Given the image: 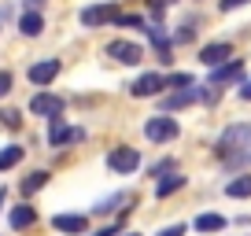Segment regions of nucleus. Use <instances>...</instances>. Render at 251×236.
Returning a JSON list of instances; mask_svg holds the SVG:
<instances>
[{
    "label": "nucleus",
    "instance_id": "nucleus-1",
    "mask_svg": "<svg viewBox=\"0 0 251 236\" xmlns=\"http://www.w3.org/2000/svg\"><path fill=\"white\" fill-rule=\"evenodd\" d=\"M177 133H181V126L166 115H155V118L144 122V137H148L151 144H170V141H177Z\"/></svg>",
    "mask_w": 251,
    "mask_h": 236
},
{
    "label": "nucleus",
    "instance_id": "nucleus-2",
    "mask_svg": "<svg viewBox=\"0 0 251 236\" xmlns=\"http://www.w3.org/2000/svg\"><path fill=\"white\" fill-rule=\"evenodd\" d=\"M248 144H251V122H236L218 137V155H233V151L248 148Z\"/></svg>",
    "mask_w": 251,
    "mask_h": 236
},
{
    "label": "nucleus",
    "instance_id": "nucleus-3",
    "mask_svg": "<svg viewBox=\"0 0 251 236\" xmlns=\"http://www.w3.org/2000/svg\"><path fill=\"white\" fill-rule=\"evenodd\" d=\"M107 55L115 59V63H122V67H137V63L144 59V48L133 45V41H111V45H107Z\"/></svg>",
    "mask_w": 251,
    "mask_h": 236
},
{
    "label": "nucleus",
    "instance_id": "nucleus-4",
    "mask_svg": "<svg viewBox=\"0 0 251 236\" xmlns=\"http://www.w3.org/2000/svg\"><path fill=\"white\" fill-rule=\"evenodd\" d=\"M85 137V129H71L63 118H52V126H48V144L52 148H67V144H78Z\"/></svg>",
    "mask_w": 251,
    "mask_h": 236
},
{
    "label": "nucleus",
    "instance_id": "nucleus-5",
    "mask_svg": "<svg viewBox=\"0 0 251 236\" xmlns=\"http://www.w3.org/2000/svg\"><path fill=\"white\" fill-rule=\"evenodd\" d=\"M107 166L115 173H133V170H141V151L137 148H115L107 155Z\"/></svg>",
    "mask_w": 251,
    "mask_h": 236
},
{
    "label": "nucleus",
    "instance_id": "nucleus-6",
    "mask_svg": "<svg viewBox=\"0 0 251 236\" xmlns=\"http://www.w3.org/2000/svg\"><path fill=\"white\" fill-rule=\"evenodd\" d=\"M118 11H115V4H89V8H81V26L85 30H96V26H103V23H111Z\"/></svg>",
    "mask_w": 251,
    "mask_h": 236
},
{
    "label": "nucleus",
    "instance_id": "nucleus-7",
    "mask_svg": "<svg viewBox=\"0 0 251 236\" xmlns=\"http://www.w3.org/2000/svg\"><path fill=\"white\" fill-rule=\"evenodd\" d=\"M226 59H233V45H229V41H211V45L200 48V63L203 67H218V63H226Z\"/></svg>",
    "mask_w": 251,
    "mask_h": 236
},
{
    "label": "nucleus",
    "instance_id": "nucleus-8",
    "mask_svg": "<svg viewBox=\"0 0 251 236\" xmlns=\"http://www.w3.org/2000/svg\"><path fill=\"white\" fill-rule=\"evenodd\" d=\"M163 89H166V78L155 74V71H148V74H141V78L129 85V93H133V96H159Z\"/></svg>",
    "mask_w": 251,
    "mask_h": 236
},
{
    "label": "nucleus",
    "instance_id": "nucleus-9",
    "mask_svg": "<svg viewBox=\"0 0 251 236\" xmlns=\"http://www.w3.org/2000/svg\"><path fill=\"white\" fill-rule=\"evenodd\" d=\"M30 111H33V115H41V118H59L63 115V100H59V96H52V93H37L30 100Z\"/></svg>",
    "mask_w": 251,
    "mask_h": 236
},
{
    "label": "nucleus",
    "instance_id": "nucleus-10",
    "mask_svg": "<svg viewBox=\"0 0 251 236\" xmlns=\"http://www.w3.org/2000/svg\"><path fill=\"white\" fill-rule=\"evenodd\" d=\"M55 74H59V59H41V63H33L30 71H26V78H30L33 85H52Z\"/></svg>",
    "mask_w": 251,
    "mask_h": 236
},
{
    "label": "nucleus",
    "instance_id": "nucleus-11",
    "mask_svg": "<svg viewBox=\"0 0 251 236\" xmlns=\"http://www.w3.org/2000/svg\"><path fill=\"white\" fill-rule=\"evenodd\" d=\"M244 78V63L240 59H233V63H218V67H211V85H226V81H240Z\"/></svg>",
    "mask_w": 251,
    "mask_h": 236
},
{
    "label": "nucleus",
    "instance_id": "nucleus-12",
    "mask_svg": "<svg viewBox=\"0 0 251 236\" xmlns=\"http://www.w3.org/2000/svg\"><path fill=\"white\" fill-rule=\"evenodd\" d=\"M52 229L71 233V236H81V233L89 229V218H85V214H55V218H52Z\"/></svg>",
    "mask_w": 251,
    "mask_h": 236
},
{
    "label": "nucleus",
    "instance_id": "nucleus-13",
    "mask_svg": "<svg viewBox=\"0 0 251 236\" xmlns=\"http://www.w3.org/2000/svg\"><path fill=\"white\" fill-rule=\"evenodd\" d=\"M8 221H11V229H30L33 221H37V211H33L30 203H19L15 211H11V218H8Z\"/></svg>",
    "mask_w": 251,
    "mask_h": 236
},
{
    "label": "nucleus",
    "instance_id": "nucleus-14",
    "mask_svg": "<svg viewBox=\"0 0 251 236\" xmlns=\"http://www.w3.org/2000/svg\"><path fill=\"white\" fill-rule=\"evenodd\" d=\"M226 196L229 199H248L251 196V173H240V177L226 181Z\"/></svg>",
    "mask_w": 251,
    "mask_h": 236
},
{
    "label": "nucleus",
    "instance_id": "nucleus-15",
    "mask_svg": "<svg viewBox=\"0 0 251 236\" xmlns=\"http://www.w3.org/2000/svg\"><path fill=\"white\" fill-rule=\"evenodd\" d=\"M19 30H23L26 37H41V30H45V19H41V11H23V19H19Z\"/></svg>",
    "mask_w": 251,
    "mask_h": 236
},
{
    "label": "nucleus",
    "instance_id": "nucleus-16",
    "mask_svg": "<svg viewBox=\"0 0 251 236\" xmlns=\"http://www.w3.org/2000/svg\"><path fill=\"white\" fill-rule=\"evenodd\" d=\"M148 37H151V45H155V52H159V59H163V63H170V37H166L163 33V26H151L148 30Z\"/></svg>",
    "mask_w": 251,
    "mask_h": 236
},
{
    "label": "nucleus",
    "instance_id": "nucleus-17",
    "mask_svg": "<svg viewBox=\"0 0 251 236\" xmlns=\"http://www.w3.org/2000/svg\"><path fill=\"white\" fill-rule=\"evenodd\" d=\"M229 221L222 218V214H200L196 218V233H222Z\"/></svg>",
    "mask_w": 251,
    "mask_h": 236
},
{
    "label": "nucleus",
    "instance_id": "nucleus-18",
    "mask_svg": "<svg viewBox=\"0 0 251 236\" xmlns=\"http://www.w3.org/2000/svg\"><path fill=\"white\" fill-rule=\"evenodd\" d=\"M23 155H26V151L19 148V144H8V148L0 151V173L11 170V166H19V163H23Z\"/></svg>",
    "mask_w": 251,
    "mask_h": 236
},
{
    "label": "nucleus",
    "instance_id": "nucleus-19",
    "mask_svg": "<svg viewBox=\"0 0 251 236\" xmlns=\"http://www.w3.org/2000/svg\"><path fill=\"white\" fill-rule=\"evenodd\" d=\"M45 185H48V173H45V170H33L30 177H26V181L19 185V189H23V196H33V192H41Z\"/></svg>",
    "mask_w": 251,
    "mask_h": 236
},
{
    "label": "nucleus",
    "instance_id": "nucleus-20",
    "mask_svg": "<svg viewBox=\"0 0 251 236\" xmlns=\"http://www.w3.org/2000/svg\"><path fill=\"white\" fill-rule=\"evenodd\" d=\"M177 189H185V177H181V173H174V177H163V181L155 185V196L166 199L170 192H177Z\"/></svg>",
    "mask_w": 251,
    "mask_h": 236
},
{
    "label": "nucleus",
    "instance_id": "nucleus-21",
    "mask_svg": "<svg viewBox=\"0 0 251 236\" xmlns=\"http://www.w3.org/2000/svg\"><path fill=\"white\" fill-rule=\"evenodd\" d=\"M129 199H133L129 192H115L111 199H100V203H96V214H111V211H115L118 203H129Z\"/></svg>",
    "mask_w": 251,
    "mask_h": 236
},
{
    "label": "nucleus",
    "instance_id": "nucleus-22",
    "mask_svg": "<svg viewBox=\"0 0 251 236\" xmlns=\"http://www.w3.org/2000/svg\"><path fill=\"white\" fill-rule=\"evenodd\" d=\"M196 81H192V74H170L166 78V89H192Z\"/></svg>",
    "mask_w": 251,
    "mask_h": 236
},
{
    "label": "nucleus",
    "instance_id": "nucleus-23",
    "mask_svg": "<svg viewBox=\"0 0 251 236\" xmlns=\"http://www.w3.org/2000/svg\"><path fill=\"white\" fill-rule=\"evenodd\" d=\"M0 122H4L8 129H19L23 126V115H19V111H0Z\"/></svg>",
    "mask_w": 251,
    "mask_h": 236
},
{
    "label": "nucleus",
    "instance_id": "nucleus-24",
    "mask_svg": "<svg viewBox=\"0 0 251 236\" xmlns=\"http://www.w3.org/2000/svg\"><path fill=\"white\" fill-rule=\"evenodd\" d=\"M115 23L118 26H141V30H144V19L141 15H115Z\"/></svg>",
    "mask_w": 251,
    "mask_h": 236
},
{
    "label": "nucleus",
    "instance_id": "nucleus-25",
    "mask_svg": "<svg viewBox=\"0 0 251 236\" xmlns=\"http://www.w3.org/2000/svg\"><path fill=\"white\" fill-rule=\"evenodd\" d=\"M170 170H174V159H163V163L151 166V177H163V173H170Z\"/></svg>",
    "mask_w": 251,
    "mask_h": 236
},
{
    "label": "nucleus",
    "instance_id": "nucleus-26",
    "mask_svg": "<svg viewBox=\"0 0 251 236\" xmlns=\"http://www.w3.org/2000/svg\"><path fill=\"white\" fill-rule=\"evenodd\" d=\"M244 4H251V0H222L218 8L222 11H236V8H244Z\"/></svg>",
    "mask_w": 251,
    "mask_h": 236
},
{
    "label": "nucleus",
    "instance_id": "nucleus-27",
    "mask_svg": "<svg viewBox=\"0 0 251 236\" xmlns=\"http://www.w3.org/2000/svg\"><path fill=\"white\" fill-rule=\"evenodd\" d=\"M8 93H11V74L0 71V96H8Z\"/></svg>",
    "mask_w": 251,
    "mask_h": 236
},
{
    "label": "nucleus",
    "instance_id": "nucleus-28",
    "mask_svg": "<svg viewBox=\"0 0 251 236\" xmlns=\"http://www.w3.org/2000/svg\"><path fill=\"white\" fill-rule=\"evenodd\" d=\"M159 236H185V225H166L159 229Z\"/></svg>",
    "mask_w": 251,
    "mask_h": 236
},
{
    "label": "nucleus",
    "instance_id": "nucleus-29",
    "mask_svg": "<svg viewBox=\"0 0 251 236\" xmlns=\"http://www.w3.org/2000/svg\"><path fill=\"white\" fill-rule=\"evenodd\" d=\"M41 4L45 0H26V11H41Z\"/></svg>",
    "mask_w": 251,
    "mask_h": 236
},
{
    "label": "nucleus",
    "instance_id": "nucleus-30",
    "mask_svg": "<svg viewBox=\"0 0 251 236\" xmlns=\"http://www.w3.org/2000/svg\"><path fill=\"white\" fill-rule=\"evenodd\" d=\"M240 100H251V81H244V89H240Z\"/></svg>",
    "mask_w": 251,
    "mask_h": 236
},
{
    "label": "nucleus",
    "instance_id": "nucleus-31",
    "mask_svg": "<svg viewBox=\"0 0 251 236\" xmlns=\"http://www.w3.org/2000/svg\"><path fill=\"white\" fill-rule=\"evenodd\" d=\"M122 236H141V233H122Z\"/></svg>",
    "mask_w": 251,
    "mask_h": 236
},
{
    "label": "nucleus",
    "instance_id": "nucleus-32",
    "mask_svg": "<svg viewBox=\"0 0 251 236\" xmlns=\"http://www.w3.org/2000/svg\"><path fill=\"white\" fill-rule=\"evenodd\" d=\"M0 203H4V192H0Z\"/></svg>",
    "mask_w": 251,
    "mask_h": 236
},
{
    "label": "nucleus",
    "instance_id": "nucleus-33",
    "mask_svg": "<svg viewBox=\"0 0 251 236\" xmlns=\"http://www.w3.org/2000/svg\"><path fill=\"white\" fill-rule=\"evenodd\" d=\"M248 159H251V151H248Z\"/></svg>",
    "mask_w": 251,
    "mask_h": 236
}]
</instances>
